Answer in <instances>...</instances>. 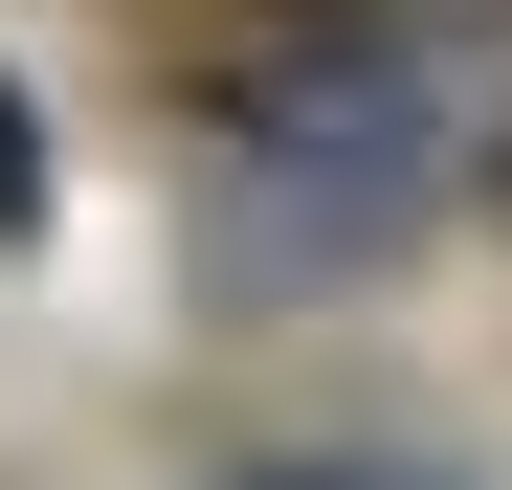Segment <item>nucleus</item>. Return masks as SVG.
I'll return each mask as SVG.
<instances>
[{"mask_svg": "<svg viewBox=\"0 0 512 490\" xmlns=\"http://www.w3.org/2000/svg\"><path fill=\"white\" fill-rule=\"evenodd\" d=\"M0 245H45V112H23V67H0Z\"/></svg>", "mask_w": 512, "mask_h": 490, "instance_id": "3", "label": "nucleus"}, {"mask_svg": "<svg viewBox=\"0 0 512 490\" xmlns=\"http://www.w3.org/2000/svg\"><path fill=\"white\" fill-rule=\"evenodd\" d=\"M468 179V67L446 45H290L223 90V179H201V245L223 290H334Z\"/></svg>", "mask_w": 512, "mask_h": 490, "instance_id": "1", "label": "nucleus"}, {"mask_svg": "<svg viewBox=\"0 0 512 490\" xmlns=\"http://www.w3.org/2000/svg\"><path fill=\"white\" fill-rule=\"evenodd\" d=\"M245 490H468V468H423V446H312V468H245Z\"/></svg>", "mask_w": 512, "mask_h": 490, "instance_id": "2", "label": "nucleus"}]
</instances>
